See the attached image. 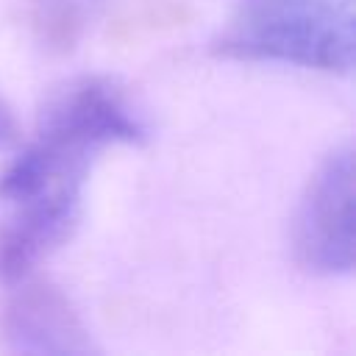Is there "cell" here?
<instances>
[{"label":"cell","mask_w":356,"mask_h":356,"mask_svg":"<svg viewBox=\"0 0 356 356\" xmlns=\"http://www.w3.org/2000/svg\"><path fill=\"white\" fill-rule=\"evenodd\" d=\"M14 134V125H11V117L6 114V108H0V145H6Z\"/></svg>","instance_id":"cell-6"},{"label":"cell","mask_w":356,"mask_h":356,"mask_svg":"<svg viewBox=\"0 0 356 356\" xmlns=\"http://www.w3.org/2000/svg\"><path fill=\"white\" fill-rule=\"evenodd\" d=\"M111 0H33V25L53 50L75 47L106 14Z\"/></svg>","instance_id":"cell-5"},{"label":"cell","mask_w":356,"mask_h":356,"mask_svg":"<svg viewBox=\"0 0 356 356\" xmlns=\"http://www.w3.org/2000/svg\"><path fill=\"white\" fill-rule=\"evenodd\" d=\"M11 337L22 350L75 353L89 350L83 328L70 312L67 300L50 289L25 292L11 309Z\"/></svg>","instance_id":"cell-4"},{"label":"cell","mask_w":356,"mask_h":356,"mask_svg":"<svg viewBox=\"0 0 356 356\" xmlns=\"http://www.w3.org/2000/svg\"><path fill=\"white\" fill-rule=\"evenodd\" d=\"M292 248L303 270L345 275L353 270V150L337 147L309 178L295 222Z\"/></svg>","instance_id":"cell-3"},{"label":"cell","mask_w":356,"mask_h":356,"mask_svg":"<svg viewBox=\"0 0 356 356\" xmlns=\"http://www.w3.org/2000/svg\"><path fill=\"white\" fill-rule=\"evenodd\" d=\"M353 25V0H242L214 50L239 61L350 72Z\"/></svg>","instance_id":"cell-2"},{"label":"cell","mask_w":356,"mask_h":356,"mask_svg":"<svg viewBox=\"0 0 356 356\" xmlns=\"http://www.w3.org/2000/svg\"><path fill=\"white\" fill-rule=\"evenodd\" d=\"M142 136V122L108 81L81 78L58 89L36 139L0 178V278H22L47 259L78 222L95 156Z\"/></svg>","instance_id":"cell-1"}]
</instances>
